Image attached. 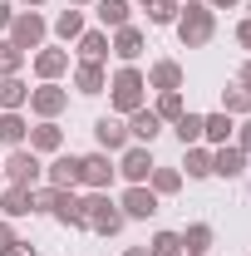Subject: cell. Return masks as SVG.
Masks as SVG:
<instances>
[{
  "instance_id": "3",
  "label": "cell",
  "mask_w": 251,
  "mask_h": 256,
  "mask_svg": "<svg viewBox=\"0 0 251 256\" xmlns=\"http://www.w3.org/2000/svg\"><path fill=\"white\" fill-rule=\"evenodd\" d=\"M128 226V217L118 212V197H108V192H84V232H94V236H118Z\"/></svg>"
},
{
  "instance_id": "24",
  "label": "cell",
  "mask_w": 251,
  "mask_h": 256,
  "mask_svg": "<svg viewBox=\"0 0 251 256\" xmlns=\"http://www.w3.org/2000/svg\"><path fill=\"white\" fill-rule=\"evenodd\" d=\"M0 217H10V222L30 217V188H15V182H5V188H0Z\"/></svg>"
},
{
  "instance_id": "16",
  "label": "cell",
  "mask_w": 251,
  "mask_h": 256,
  "mask_svg": "<svg viewBox=\"0 0 251 256\" xmlns=\"http://www.w3.org/2000/svg\"><path fill=\"white\" fill-rule=\"evenodd\" d=\"M44 182L60 188V192L79 188V153H54V158L44 162Z\"/></svg>"
},
{
  "instance_id": "27",
  "label": "cell",
  "mask_w": 251,
  "mask_h": 256,
  "mask_svg": "<svg viewBox=\"0 0 251 256\" xmlns=\"http://www.w3.org/2000/svg\"><path fill=\"white\" fill-rule=\"evenodd\" d=\"M182 168H188L192 182L212 178V148H207V143H192V148H182Z\"/></svg>"
},
{
  "instance_id": "30",
  "label": "cell",
  "mask_w": 251,
  "mask_h": 256,
  "mask_svg": "<svg viewBox=\"0 0 251 256\" xmlns=\"http://www.w3.org/2000/svg\"><path fill=\"white\" fill-rule=\"evenodd\" d=\"M153 114L162 118V124H178V118L188 114V98H182V89H162V94H158V104H153Z\"/></svg>"
},
{
  "instance_id": "22",
  "label": "cell",
  "mask_w": 251,
  "mask_h": 256,
  "mask_svg": "<svg viewBox=\"0 0 251 256\" xmlns=\"http://www.w3.org/2000/svg\"><path fill=\"white\" fill-rule=\"evenodd\" d=\"M25 104H30V84L20 74L0 79V114H25Z\"/></svg>"
},
{
  "instance_id": "40",
  "label": "cell",
  "mask_w": 251,
  "mask_h": 256,
  "mask_svg": "<svg viewBox=\"0 0 251 256\" xmlns=\"http://www.w3.org/2000/svg\"><path fill=\"white\" fill-rule=\"evenodd\" d=\"M236 84H242V89H251V60L242 64V69H236Z\"/></svg>"
},
{
  "instance_id": "45",
  "label": "cell",
  "mask_w": 251,
  "mask_h": 256,
  "mask_svg": "<svg viewBox=\"0 0 251 256\" xmlns=\"http://www.w3.org/2000/svg\"><path fill=\"white\" fill-rule=\"evenodd\" d=\"M128 5H153V0H128Z\"/></svg>"
},
{
  "instance_id": "19",
  "label": "cell",
  "mask_w": 251,
  "mask_h": 256,
  "mask_svg": "<svg viewBox=\"0 0 251 256\" xmlns=\"http://www.w3.org/2000/svg\"><path fill=\"white\" fill-rule=\"evenodd\" d=\"M89 10L98 15V30H124V25H133V5L128 0H94Z\"/></svg>"
},
{
  "instance_id": "15",
  "label": "cell",
  "mask_w": 251,
  "mask_h": 256,
  "mask_svg": "<svg viewBox=\"0 0 251 256\" xmlns=\"http://www.w3.org/2000/svg\"><path fill=\"white\" fill-rule=\"evenodd\" d=\"M246 168H251V158L236 148V143H222V148H212V178H226V182H236Z\"/></svg>"
},
{
  "instance_id": "14",
  "label": "cell",
  "mask_w": 251,
  "mask_h": 256,
  "mask_svg": "<svg viewBox=\"0 0 251 256\" xmlns=\"http://www.w3.org/2000/svg\"><path fill=\"white\" fill-rule=\"evenodd\" d=\"M148 50V34L138 30V25H124V30H114L108 34V54L118 64H138V54Z\"/></svg>"
},
{
  "instance_id": "7",
  "label": "cell",
  "mask_w": 251,
  "mask_h": 256,
  "mask_svg": "<svg viewBox=\"0 0 251 256\" xmlns=\"http://www.w3.org/2000/svg\"><path fill=\"white\" fill-rule=\"evenodd\" d=\"M118 212H124L128 222H148V217L162 212V197H158L148 182H138V188H124V192H118Z\"/></svg>"
},
{
  "instance_id": "18",
  "label": "cell",
  "mask_w": 251,
  "mask_h": 256,
  "mask_svg": "<svg viewBox=\"0 0 251 256\" xmlns=\"http://www.w3.org/2000/svg\"><path fill=\"white\" fill-rule=\"evenodd\" d=\"M124 124H128V138H133V143H148V148H153V138H158V133L168 128V124H162V118L153 114V108H148V104H143V108H133Z\"/></svg>"
},
{
  "instance_id": "36",
  "label": "cell",
  "mask_w": 251,
  "mask_h": 256,
  "mask_svg": "<svg viewBox=\"0 0 251 256\" xmlns=\"http://www.w3.org/2000/svg\"><path fill=\"white\" fill-rule=\"evenodd\" d=\"M15 242H20V232H15V222H10V217H0V256L10 252Z\"/></svg>"
},
{
  "instance_id": "38",
  "label": "cell",
  "mask_w": 251,
  "mask_h": 256,
  "mask_svg": "<svg viewBox=\"0 0 251 256\" xmlns=\"http://www.w3.org/2000/svg\"><path fill=\"white\" fill-rule=\"evenodd\" d=\"M10 20H15V5H10V0H0V34L10 30Z\"/></svg>"
},
{
  "instance_id": "32",
  "label": "cell",
  "mask_w": 251,
  "mask_h": 256,
  "mask_svg": "<svg viewBox=\"0 0 251 256\" xmlns=\"http://www.w3.org/2000/svg\"><path fill=\"white\" fill-rule=\"evenodd\" d=\"M172 138H178V143H182V148H192V143H202V114H182V118H178V124H172Z\"/></svg>"
},
{
  "instance_id": "6",
  "label": "cell",
  "mask_w": 251,
  "mask_h": 256,
  "mask_svg": "<svg viewBox=\"0 0 251 256\" xmlns=\"http://www.w3.org/2000/svg\"><path fill=\"white\" fill-rule=\"evenodd\" d=\"M118 182V162H114V153H79V188L89 192H108Z\"/></svg>"
},
{
  "instance_id": "17",
  "label": "cell",
  "mask_w": 251,
  "mask_h": 256,
  "mask_svg": "<svg viewBox=\"0 0 251 256\" xmlns=\"http://www.w3.org/2000/svg\"><path fill=\"white\" fill-rule=\"evenodd\" d=\"M143 74H148V89H153V94H162V89H182V84H188V69H182L178 60H153Z\"/></svg>"
},
{
  "instance_id": "23",
  "label": "cell",
  "mask_w": 251,
  "mask_h": 256,
  "mask_svg": "<svg viewBox=\"0 0 251 256\" xmlns=\"http://www.w3.org/2000/svg\"><path fill=\"white\" fill-rule=\"evenodd\" d=\"M212 242H217L212 222H188V226H182V256H207Z\"/></svg>"
},
{
  "instance_id": "10",
  "label": "cell",
  "mask_w": 251,
  "mask_h": 256,
  "mask_svg": "<svg viewBox=\"0 0 251 256\" xmlns=\"http://www.w3.org/2000/svg\"><path fill=\"white\" fill-rule=\"evenodd\" d=\"M94 143H98V153H114V158H118L133 138H128V124L118 114H98L94 118Z\"/></svg>"
},
{
  "instance_id": "41",
  "label": "cell",
  "mask_w": 251,
  "mask_h": 256,
  "mask_svg": "<svg viewBox=\"0 0 251 256\" xmlns=\"http://www.w3.org/2000/svg\"><path fill=\"white\" fill-rule=\"evenodd\" d=\"M242 0H207V10H236Z\"/></svg>"
},
{
  "instance_id": "1",
  "label": "cell",
  "mask_w": 251,
  "mask_h": 256,
  "mask_svg": "<svg viewBox=\"0 0 251 256\" xmlns=\"http://www.w3.org/2000/svg\"><path fill=\"white\" fill-rule=\"evenodd\" d=\"M108 108L118 114V118H128L133 108H143L148 104V74L138 69V64H118L114 74H108Z\"/></svg>"
},
{
  "instance_id": "42",
  "label": "cell",
  "mask_w": 251,
  "mask_h": 256,
  "mask_svg": "<svg viewBox=\"0 0 251 256\" xmlns=\"http://www.w3.org/2000/svg\"><path fill=\"white\" fill-rule=\"evenodd\" d=\"M64 5H74V10H89V5H94V0H64Z\"/></svg>"
},
{
  "instance_id": "12",
  "label": "cell",
  "mask_w": 251,
  "mask_h": 256,
  "mask_svg": "<svg viewBox=\"0 0 251 256\" xmlns=\"http://www.w3.org/2000/svg\"><path fill=\"white\" fill-rule=\"evenodd\" d=\"M25 148H30V153H40V158L64 153V128H60V118H34L30 138H25Z\"/></svg>"
},
{
  "instance_id": "11",
  "label": "cell",
  "mask_w": 251,
  "mask_h": 256,
  "mask_svg": "<svg viewBox=\"0 0 251 256\" xmlns=\"http://www.w3.org/2000/svg\"><path fill=\"white\" fill-rule=\"evenodd\" d=\"M25 108H30L34 118H60L64 108H69V89H64V84H34Z\"/></svg>"
},
{
  "instance_id": "31",
  "label": "cell",
  "mask_w": 251,
  "mask_h": 256,
  "mask_svg": "<svg viewBox=\"0 0 251 256\" xmlns=\"http://www.w3.org/2000/svg\"><path fill=\"white\" fill-rule=\"evenodd\" d=\"M222 114H232V118H251V89L226 84V89H222Z\"/></svg>"
},
{
  "instance_id": "43",
  "label": "cell",
  "mask_w": 251,
  "mask_h": 256,
  "mask_svg": "<svg viewBox=\"0 0 251 256\" xmlns=\"http://www.w3.org/2000/svg\"><path fill=\"white\" fill-rule=\"evenodd\" d=\"M20 5H25V10H40V5H50V0H20Z\"/></svg>"
},
{
  "instance_id": "8",
  "label": "cell",
  "mask_w": 251,
  "mask_h": 256,
  "mask_svg": "<svg viewBox=\"0 0 251 256\" xmlns=\"http://www.w3.org/2000/svg\"><path fill=\"white\" fill-rule=\"evenodd\" d=\"M30 69H34L40 84H60L74 64H69V50H64V44H40V50L30 54Z\"/></svg>"
},
{
  "instance_id": "35",
  "label": "cell",
  "mask_w": 251,
  "mask_h": 256,
  "mask_svg": "<svg viewBox=\"0 0 251 256\" xmlns=\"http://www.w3.org/2000/svg\"><path fill=\"white\" fill-rule=\"evenodd\" d=\"M178 10H182V0H153V5H148V25H158V30H162V25H172V20H178Z\"/></svg>"
},
{
  "instance_id": "4",
  "label": "cell",
  "mask_w": 251,
  "mask_h": 256,
  "mask_svg": "<svg viewBox=\"0 0 251 256\" xmlns=\"http://www.w3.org/2000/svg\"><path fill=\"white\" fill-rule=\"evenodd\" d=\"M0 168H5V182H15V188H40L44 182V158L30 153V148H10L0 158Z\"/></svg>"
},
{
  "instance_id": "5",
  "label": "cell",
  "mask_w": 251,
  "mask_h": 256,
  "mask_svg": "<svg viewBox=\"0 0 251 256\" xmlns=\"http://www.w3.org/2000/svg\"><path fill=\"white\" fill-rule=\"evenodd\" d=\"M5 40H10V44H20L25 54H34V50L50 40V20H44L40 10H15V20H10Z\"/></svg>"
},
{
  "instance_id": "46",
  "label": "cell",
  "mask_w": 251,
  "mask_h": 256,
  "mask_svg": "<svg viewBox=\"0 0 251 256\" xmlns=\"http://www.w3.org/2000/svg\"><path fill=\"white\" fill-rule=\"evenodd\" d=\"M0 188H5V168H0Z\"/></svg>"
},
{
  "instance_id": "37",
  "label": "cell",
  "mask_w": 251,
  "mask_h": 256,
  "mask_svg": "<svg viewBox=\"0 0 251 256\" xmlns=\"http://www.w3.org/2000/svg\"><path fill=\"white\" fill-rule=\"evenodd\" d=\"M232 143H236V148H242V153L251 158V118H242V124H236V133H232Z\"/></svg>"
},
{
  "instance_id": "28",
  "label": "cell",
  "mask_w": 251,
  "mask_h": 256,
  "mask_svg": "<svg viewBox=\"0 0 251 256\" xmlns=\"http://www.w3.org/2000/svg\"><path fill=\"white\" fill-rule=\"evenodd\" d=\"M148 188H153L158 197H178V192H182V168H162V162H158L153 172H148Z\"/></svg>"
},
{
  "instance_id": "26",
  "label": "cell",
  "mask_w": 251,
  "mask_h": 256,
  "mask_svg": "<svg viewBox=\"0 0 251 256\" xmlns=\"http://www.w3.org/2000/svg\"><path fill=\"white\" fill-rule=\"evenodd\" d=\"M74 54H79V60L104 64V60H108V30H84L79 40H74Z\"/></svg>"
},
{
  "instance_id": "20",
  "label": "cell",
  "mask_w": 251,
  "mask_h": 256,
  "mask_svg": "<svg viewBox=\"0 0 251 256\" xmlns=\"http://www.w3.org/2000/svg\"><path fill=\"white\" fill-rule=\"evenodd\" d=\"M60 226H69V232H84V197L69 188V192H60V202H54V212H50Z\"/></svg>"
},
{
  "instance_id": "9",
  "label": "cell",
  "mask_w": 251,
  "mask_h": 256,
  "mask_svg": "<svg viewBox=\"0 0 251 256\" xmlns=\"http://www.w3.org/2000/svg\"><path fill=\"white\" fill-rule=\"evenodd\" d=\"M118 178H124L128 188H138V182H148V172H153L158 162H153V148H148V143H128L124 153H118Z\"/></svg>"
},
{
  "instance_id": "13",
  "label": "cell",
  "mask_w": 251,
  "mask_h": 256,
  "mask_svg": "<svg viewBox=\"0 0 251 256\" xmlns=\"http://www.w3.org/2000/svg\"><path fill=\"white\" fill-rule=\"evenodd\" d=\"M69 84H74V94H84V98H98L104 89H108V69L94 60H79L74 69H69Z\"/></svg>"
},
{
  "instance_id": "2",
  "label": "cell",
  "mask_w": 251,
  "mask_h": 256,
  "mask_svg": "<svg viewBox=\"0 0 251 256\" xmlns=\"http://www.w3.org/2000/svg\"><path fill=\"white\" fill-rule=\"evenodd\" d=\"M172 30L182 40V50H202V44L217 40V10H207V0H182Z\"/></svg>"
},
{
  "instance_id": "39",
  "label": "cell",
  "mask_w": 251,
  "mask_h": 256,
  "mask_svg": "<svg viewBox=\"0 0 251 256\" xmlns=\"http://www.w3.org/2000/svg\"><path fill=\"white\" fill-rule=\"evenodd\" d=\"M5 256H40V246H30V242H15V246H10Z\"/></svg>"
},
{
  "instance_id": "21",
  "label": "cell",
  "mask_w": 251,
  "mask_h": 256,
  "mask_svg": "<svg viewBox=\"0 0 251 256\" xmlns=\"http://www.w3.org/2000/svg\"><path fill=\"white\" fill-rule=\"evenodd\" d=\"M232 133H236V118L232 114H202V143L207 148H222V143H232Z\"/></svg>"
},
{
  "instance_id": "25",
  "label": "cell",
  "mask_w": 251,
  "mask_h": 256,
  "mask_svg": "<svg viewBox=\"0 0 251 256\" xmlns=\"http://www.w3.org/2000/svg\"><path fill=\"white\" fill-rule=\"evenodd\" d=\"M50 30H54V40H60V44H74L79 34L89 30V25H84V10H74V5H69V10H60Z\"/></svg>"
},
{
  "instance_id": "33",
  "label": "cell",
  "mask_w": 251,
  "mask_h": 256,
  "mask_svg": "<svg viewBox=\"0 0 251 256\" xmlns=\"http://www.w3.org/2000/svg\"><path fill=\"white\" fill-rule=\"evenodd\" d=\"M25 60H30V54H25L20 44H10V40H0V79H10V74H20V69H25Z\"/></svg>"
},
{
  "instance_id": "34",
  "label": "cell",
  "mask_w": 251,
  "mask_h": 256,
  "mask_svg": "<svg viewBox=\"0 0 251 256\" xmlns=\"http://www.w3.org/2000/svg\"><path fill=\"white\" fill-rule=\"evenodd\" d=\"M148 256H182V232H153Z\"/></svg>"
},
{
  "instance_id": "29",
  "label": "cell",
  "mask_w": 251,
  "mask_h": 256,
  "mask_svg": "<svg viewBox=\"0 0 251 256\" xmlns=\"http://www.w3.org/2000/svg\"><path fill=\"white\" fill-rule=\"evenodd\" d=\"M25 138H30L25 114H0V143L5 148H25Z\"/></svg>"
},
{
  "instance_id": "47",
  "label": "cell",
  "mask_w": 251,
  "mask_h": 256,
  "mask_svg": "<svg viewBox=\"0 0 251 256\" xmlns=\"http://www.w3.org/2000/svg\"><path fill=\"white\" fill-rule=\"evenodd\" d=\"M246 20H251V0H246Z\"/></svg>"
},
{
  "instance_id": "48",
  "label": "cell",
  "mask_w": 251,
  "mask_h": 256,
  "mask_svg": "<svg viewBox=\"0 0 251 256\" xmlns=\"http://www.w3.org/2000/svg\"><path fill=\"white\" fill-rule=\"evenodd\" d=\"M246 54H251V44H246Z\"/></svg>"
},
{
  "instance_id": "44",
  "label": "cell",
  "mask_w": 251,
  "mask_h": 256,
  "mask_svg": "<svg viewBox=\"0 0 251 256\" xmlns=\"http://www.w3.org/2000/svg\"><path fill=\"white\" fill-rule=\"evenodd\" d=\"M124 256H148V246H128V252Z\"/></svg>"
}]
</instances>
